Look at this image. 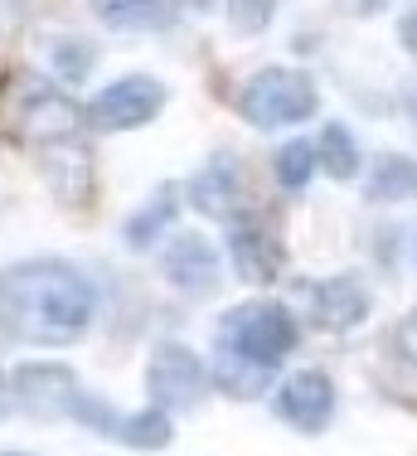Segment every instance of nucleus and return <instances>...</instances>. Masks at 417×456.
<instances>
[{"instance_id": "nucleus-1", "label": "nucleus", "mask_w": 417, "mask_h": 456, "mask_svg": "<svg viewBox=\"0 0 417 456\" xmlns=\"http://www.w3.org/2000/svg\"><path fill=\"white\" fill-rule=\"evenodd\" d=\"M0 316L29 345H78L97 316V287L59 257L10 263L0 273Z\"/></svg>"}, {"instance_id": "nucleus-2", "label": "nucleus", "mask_w": 417, "mask_h": 456, "mask_svg": "<svg viewBox=\"0 0 417 456\" xmlns=\"http://www.w3.org/2000/svg\"><path fill=\"white\" fill-rule=\"evenodd\" d=\"M5 88H10V97H0V126L15 141H29L39 151L83 141L87 112L69 93H59L44 78H29V73H15Z\"/></svg>"}, {"instance_id": "nucleus-3", "label": "nucleus", "mask_w": 417, "mask_h": 456, "mask_svg": "<svg viewBox=\"0 0 417 456\" xmlns=\"http://www.w3.org/2000/svg\"><path fill=\"white\" fill-rule=\"evenodd\" d=\"M218 354L248 369H277L301 345V325L282 301H238L218 316Z\"/></svg>"}, {"instance_id": "nucleus-4", "label": "nucleus", "mask_w": 417, "mask_h": 456, "mask_svg": "<svg viewBox=\"0 0 417 456\" xmlns=\"http://www.w3.org/2000/svg\"><path fill=\"white\" fill-rule=\"evenodd\" d=\"M321 107V93H315L311 73L301 69H258L252 78L238 88V117L258 132H282V126H296L306 117H315Z\"/></svg>"}, {"instance_id": "nucleus-5", "label": "nucleus", "mask_w": 417, "mask_h": 456, "mask_svg": "<svg viewBox=\"0 0 417 456\" xmlns=\"http://www.w3.org/2000/svg\"><path fill=\"white\" fill-rule=\"evenodd\" d=\"M170 93L160 78L151 73H127V78L107 83L102 93L87 102V126L93 132H136V126H151L160 112H166Z\"/></svg>"}, {"instance_id": "nucleus-6", "label": "nucleus", "mask_w": 417, "mask_h": 456, "mask_svg": "<svg viewBox=\"0 0 417 456\" xmlns=\"http://www.w3.org/2000/svg\"><path fill=\"white\" fill-rule=\"evenodd\" d=\"M146 388H151V398H156L160 412H184V408H194L208 388H214V374L200 364V354H194V350L166 340V345L151 350Z\"/></svg>"}, {"instance_id": "nucleus-7", "label": "nucleus", "mask_w": 417, "mask_h": 456, "mask_svg": "<svg viewBox=\"0 0 417 456\" xmlns=\"http://www.w3.org/2000/svg\"><path fill=\"white\" fill-rule=\"evenodd\" d=\"M10 388H15V403L39 422L53 418H73V403H78L83 384L69 364H49V360H29L10 374Z\"/></svg>"}, {"instance_id": "nucleus-8", "label": "nucleus", "mask_w": 417, "mask_h": 456, "mask_svg": "<svg viewBox=\"0 0 417 456\" xmlns=\"http://www.w3.org/2000/svg\"><path fill=\"white\" fill-rule=\"evenodd\" d=\"M272 412L296 432H325L335 418L331 374H321V369H296V374H287L277 384V394H272Z\"/></svg>"}, {"instance_id": "nucleus-9", "label": "nucleus", "mask_w": 417, "mask_h": 456, "mask_svg": "<svg viewBox=\"0 0 417 456\" xmlns=\"http://www.w3.org/2000/svg\"><path fill=\"white\" fill-rule=\"evenodd\" d=\"M243 200H248V190H243V166H238V156L233 151H214L190 180V204L200 214H208V219L233 224V219H243Z\"/></svg>"}, {"instance_id": "nucleus-10", "label": "nucleus", "mask_w": 417, "mask_h": 456, "mask_svg": "<svg viewBox=\"0 0 417 456\" xmlns=\"http://www.w3.org/2000/svg\"><path fill=\"white\" fill-rule=\"evenodd\" d=\"M160 277H166L175 291L204 297V291L218 281V253H214V243H208L204 233L180 228V233L166 243V253H160Z\"/></svg>"}, {"instance_id": "nucleus-11", "label": "nucleus", "mask_w": 417, "mask_h": 456, "mask_svg": "<svg viewBox=\"0 0 417 456\" xmlns=\"http://www.w3.org/2000/svg\"><path fill=\"white\" fill-rule=\"evenodd\" d=\"M228 253H233V263H238V277L258 281V287H262V281H272V277H282V263H287L277 233H267V228L252 224V219H233V224H228Z\"/></svg>"}, {"instance_id": "nucleus-12", "label": "nucleus", "mask_w": 417, "mask_h": 456, "mask_svg": "<svg viewBox=\"0 0 417 456\" xmlns=\"http://www.w3.org/2000/svg\"><path fill=\"white\" fill-rule=\"evenodd\" d=\"M311 297V316L325 330H355L369 316V291L359 277H331V281H311L306 287Z\"/></svg>"}, {"instance_id": "nucleus-13", "label": "nucleus", "mask_w": 417, "mask_h": 456, "mask_svg": "<svg viewBox=\"0 0 417 456\" xmlns=\"http://www.w3.org/2000/svg\"><path fill=\"white\" fill-rule=\"evenodd\" d=\"M93 15L102 29H117V35H156L180 15V5L175 0H93Z\"/></svg>"}, {"instance_id": "nucleus-14", "label": "nucleus", "mask_w": 417, "mask_h": 456, "mask_svg": "<svg viewBox=\"0 0 417 456\" xmlns=\"http://www.w3.org/2000/svg\"><path fill=\"white\" fill-rule=\"evenodd\" d=\"M364 200L369 204H398V200H417V160L398 156V151H383L369 160L364 175Z\"/></svg>"}, {"instance_id": "nucleus-15", "label": "nucleus", "mask_w": 417, "mask_h": 456, "mask_svg": "<svg viewBox=\"0 0 417 456\" xmlns=\"http://www.w3.org/2000/svg\"><path fill=\"white\" fill-rule=\"evenodd\" d=\"M315 156H321V170L331 180H359L364 175V151H359V141L345 122H325L321 141H315Z\"/></svg>"}, {"instance_id": "nucleus-16", "label": "nucleus", "mask_w": 417, "mask_h": 456, "mask_svg": "<svg viewBox=\"0 0 417 456\" xmlns=\"http://www.w3.org/2000/svg\"><path fill=\"white\" fill-rule=\"evenodd\" d=\"M175 214H180V200H175L170 184H160V190L146 200V209H136V214L127 219V228H122L127 248H151V243H156V238L175 224Z\"/></svg>"}, {"instance_id": "nucleus-17", "label": "nucleus", "mask_w": 417, "mask_h": 456, "mask_svg": "<svg viewBox=\"0 0 417 456\" xmlns=\"http://www.w3.org/2000/svg\"><path fill=\"white\" fill-rule=\"evenodd\" d=\"M315 166H321V156H315V141H301V136H291L287 146H277V156H272L277 184H282L287 194H301L306 184H311Z\"/></svg>"}, {"instance_id": "nucleus-18", "label": "nucleus", "mask_w": 417, "mask_h": 456, "mask_svg": "<svg viewBox=\"0 0 417 456\" xmlns=\"http://www.w3.org/2000/svg\"><path fill=\"white\" fill-rule=\"evenodd\" d=\"M49 59H53V73H63V83H78V78H87L97 53H93V45H83V39H53Z\"/></svg>"}, {"instance_id": "nucleus-19", "label": "nucleus", "mask_w": 417, "mask_h": 456, "mask_svg": "<svg viewBox=\"0 0 417 456\" xmlns=\"http://www.w3.org/2000/svg\"><path fill=\"white\" fill-rule=\"evenodd\" d=\"M277 15V0H228V25L238 35H262Z\"/></svg>"}, {"instance_id": "nucleus-20", "label": "nucleus", "mask_w": 417, "mask_h": 456, "mask_svg": "<svg viewBox=\"0 0 417 456\" xmlns=\"http://www.w3.org/2000/svg\"><path fill=\"white\" fill-rule=\"evenodd\" d=\"M398 350H403V360H408V364H417V306L398 321Z\"/></svg>"}, {"instance_id": "nucleus-21", "label": "nucleus", "mask_w": 417, "mask_h": 456, "mask_svg": "<svg viewBox=\"0 0 417 456\" xmlns=\"http://www.w3.org/2000/svg\"><path fill=\"white\" fill-rule=\"evenodd\" d=\"M339 10H345L349 20H369V15H383V10L393 5V0H335Z\"/></svg>"}, {"instance_id": "nucleus-22", "label": "nucleus", "mask_w": 417, "mask_h": 456, "mask_svg": "<svg viewBox=\"0 0 417 456\" xmlns=\"http://www.w3.org/2000/svg\"><path fill=\"white\" fill-rule=\"evenodd\" d=\"M398 45L408 49V59H417V10H408V15L398 20Z\"/></svg>"}, {"instance_id": "nucleus-23", "label": "nucleus", "mask_w": 417, "mask_h": 456, "mask_svg": "<svg viewBox=\"0 0 417 456\" xmlns=\"http://www.w3.org/2000/svg\"><path fill=\"white\" fill-rule=\"evenodd\" d=\"M403 117H408L413 132H417V83H408V88H403Z\"/></svg>"}, {"instance_id": "nucleus-24", "label": "nucleus", "mask_w": 417, "mask_h": 456, "mask_svg": "<svg viewBox=\"0 0 417 456\" xmlns=\"http://www.w3.org/2000/svg\"><path fill=\"white\" fill-rule=\"evenodd\" d=\"M0 456H29V452H0Z\"/></svg>"}, {"instance_id": "nucleus-25", "label": "nucleus", "mask_w": 417, "mask_h": 456, "mask_svg": "<svg viewBox=\"0 0 417 456\" xmlns=\"http://www.w3.org/2000/svg\"><path fill=\"white\" fill-rule=\"evenodd\" d=\"M413 253H417V243H413Z\"/></svg>"}]
</instances>
